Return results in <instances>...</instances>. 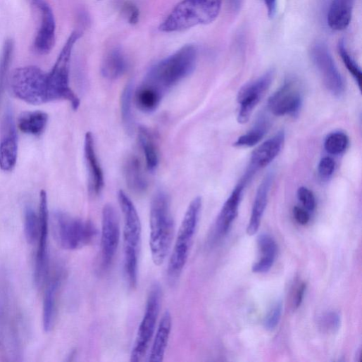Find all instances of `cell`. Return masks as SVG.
Wrapping results in <instances>:
<instances>
[{"mask_svg": "<svg viewBox=\"0 0 362 362\" xmlns=\"http://www.w3.org/2000/svg\"><path fill=\"white\" fill-rule=\"evenodd\" d=\"M297 198L304 209L313 212L316 208V199L313 192L308 189L301 187L297 191Z\"/></svg>", "mask_w": 362, "mask_h": 362, "instance_id": "f35d334b", "label": "cell"}, {"mask_svg": "<svg viewBox=\"0 0 362 362\" xmlns=\"http://www.w3.org/2000/svg\"><path fill=\"white\" fill-rule=\"evenodd\" d=\"M118 202L123 216L124 273L130 288L137 284L138 261L141 245L142 227L137 211L130 198L123 191L118 193Z\"/></svg>", "mask_w": 362, "mask_h": 362, "instance_id": "3957f363", "label": "cell"}, {"mask_svg": "<svg viewBox=\"0 0 362 362\" xmlns=\"http://www.w3.org/2000/svg\"><path fill=\"white\" fill-rule=\"evenodd\" d=\"M163 96L156 90L142 85L135 93V99L137 108L143 112L151 113L159 106Z\"/></svg>", "mask_w": 362, "mask_h": 362, "instance_id": "f1b7e54d", "label": "cell"}, {"mask_svg": "<svg viewBox=\"0 0 362 362\" xmlns=\"http://www.w3.org/2000/svg\"><path fill=\"white\" fill-rule=\"evenodd\" d=\"M39 217L40 227L35 280L37 286L42 287L49 274V212L48 196L45 191H42L40 194Z\"/></svg>", "mask_w": 362, "mask_h": 362, "instance_id": "5bb4252c", "label": "cell"}, {"mask_svg": "<svg viewBox=\"0 0 362 362\" xmlns=\"http://www.w3.org/2000/svg\"><path fill=\"white\" fill-rule=\"evenodd\" d=\"M303 100L300 82L296 79L289 78L269 98L268 107L276 116H295L301 108Z\"/></svg>", "mask_w": 362, "mask_h": 362, "instance_id": "8fae6325", "label": "cell"}, {"mask_svg": "<svg viewBox=\"0 0 362 362\" xmlns=\"http://www.w3.org/2000/svg\"><path fill=\"white\" fill-rule=\"evenodd\" d=\"M62 282V275L58 273L49 280L44 294L43 306V323L45 331L54 327L57 313L58 295Z\"/></svg>", "mask_w": 362, "mask_h": 362, "instance_id": "44dd1931", "label": "cell"}, {"mask_svg": "<svg viewBox=\"0 0 362 362\" xmlns=\"http://www.w3.org/2000/svg\"><path fill=\"white\" fill-rule=\"evenodd\" d=\"M127 70L126 58L119 49L111 50L104 58L101 65V74L108 80H117Z\"/></svg>", "mask_w": 362, "mask_h": 362, "instance_id": "4316f807", "label": "cell"}, {"mask_svg": "<svg viewBox=\"0 0 362 362\" xmlns=\"http://www.w3.org/2000/svg\"><path fill=\"white\" fill-rule=\"evenodd\" d=\"M49 116L46 113L36 111L23 113L18 119V127L24 133L41 135L46 128Z\"/></svg>", "mask_w": 362, "mask_h": 362, "instance_id": "484cf974", "label": "cell"}, {"mask_svg": "<svg viewBox=\"0 0 362 362\" xmlns=\"http://www.w3.org/2000/svg\"><path fill=\"white\" fill-rule=\"evenodd\" d=\"M349 145V137L341 132L330 134L324 142L325 151L331 155L342 154Z\"/></svg>", "mask_w": 362, "mask_h": 362, "instance_id": "d6a6232c", "label": "cell"}, {"mask_svg": "<svg viewBox=\"0 0 362 362\" xmlns=\"http://www.w3.org/2000/svg\"><path fill=\"white\" fill-rule=\"evenodd\" d=\"M15 44L13 39H7L4 45L0 56V104L5 91L8 72L14 52Z\"/></svg>", "mask_w": 362, "mask_h": 362, "instance_id": "f546056e", "label": "cell"}, {"mask_svg": "<svg viewBox=\"0 0 362 362\" xmlns=\"http://www.w3.org/2000/svg\"><path fill=\"white\" fill-rule=\"evenodd\" d=\"M258 246L262 254L261 259L252 266L256 273H266L273 267L277 251V246L272 237L262 234L258 237Z\"/></svg>", "mask_w": 362, "mask_h": 362, "instance_id": "d4e9b609", "label": "cell"}, {"mask_svg": "<svg viewBox=\"0 0 362 362\" xmlns=\"http://www.w3.org/2000/svg\"><path fill=\"white\" fill-rule=\"evenodd\" d=\"M138 138L145 156L147 168L153 171L158 164V154L154 137L146 127H140Z\"/></svg>", "mask_w": 362, "mask_h": 362, "instance_id": "83f0119b", "label": "cell"}, {"mask_svg": "<svg viewBox=\"0 0 362 362\" xmlns=\"http://www.w3.org/2000/svg\"><path fill=\"white\" fill-rule=\"evenodd\" d=\"M133 96V87L129 83L125 87L120 99L121 116L125 127L130 134L132 132L134 127V120L132 112V101Z\"/></svg>", "mask_w": 362, "mask_h": 362, "instance_id": "4dcf8cb0", "label": "cell"}, {"mask_svg": "<svg viewBox=\"0 0 362 362\" xmlns=\"http://www.w3.org/2000/svg\"><path fill=\"white\" fill-rule=\"evenodd\" d=\"M341 318L335 311H330L324 313L319 320L320 327L323 331L328 333H335L340 327Z\"/></svg>", "mask_w": 362, "mask_h": 362, "instance_id": "d590c367", "label": "cell"}, {"mask_svg": "<svg viewBox=\"0 0 362 362\" xmlns=\"http://www.w3.org/2000/svg\"><path fill=\"white\" fill-rule=\"evenodd\" d=\"M11 86L14 95L27 104L41 105L53 101L49 74L37 66L16 69Z\"/></svg>", "mask_w": 362, "mask_h": 362, "instance_id": "8992f818", "label": "cell"}, {"mask_svg": "<svg viewBox=\"0 0 362 362\" xmlns=\"http://www.w3.org/2000/svg\"><path fill=\"white\" fill-rule=\"evenodd\" d=\"M265 124L261 123L245 135L239 137L234 144V146L239 148L253 147L258 144L263 138L266 132Z\"/></svg>", "mask_w": 362, "mask_h": 362, "instance_id": "836d02e7", "label": "cell"}, {"mask_svg": "<svg viewBox=\"0 0 362 362\" xmlns=\"http://www.w3.org/2000/svg\"><path fill=\"white\" fill-rule=\"evenodd\" d=\"M293 215L295 220L301 225H306L310 220L308 211L306 209L294 207L293 209Z\"/></svg>", "mask_w": 362, "mask_h": 362, "instance_id": "60d3db41", "label": "cell"}, {"mask_svg": "<svg viewBox=\"0 0 362 362\" xmlns=\"http://www.w3.org/2000/svg\"><path fill=\"white\" fill-rule=\"evenodd\" d=\"M127 185L130 191L137 194L144 193L148 188L147 180L144 174L141 161L137 156H130L124 166Z\"/></svg>", "mask_w": 362, "mask_h": 362, "instance_id": "cb8c5ba5", "label": "cell"}, {"mask_svg": "<svg viewBox=\"0 0 362 362\" xmlns=\"http://www.w3.org/2000/svg\"><path fill=\"white\" fill-rule=\"evenodd\" d=\"M84 149L89 173V191L93 195L98 196L104 187V175L96 155L94 138L90 132L85 135Z\"/></svg>", "mask_w": 362, "mask_h": 362, "instance_id": "d6986e66", "label": "cell"}, {"mask_svg": "<svg viewBox=\"0 0 362 362\" xmlns=\"http://www.w3.org/2000/svg\"><path fill=\"white\" fill-rule=\"evenodd\" d=\"M18 154V138L13 113L8 108L0 135V168L11 171L16 166Z\"/></svg>", "mask_w": 362, "mask_h": 362, "instance_id": "2e32d148", "label": "cell"}, {"mask_svg": "<svg viewBox=\"0 0 362 362\" xmlns=\"http://www.w3.org/2000/svg\"><path fill=\"white\" fill-rule=\"evenodd\" d=\"M123 11L127 16L128 21L131 25H136L139 21V13L137 8L130 3H127L124 6Z\"/></svg>", "mask_w": 362, "mask_h": 362, "instance_id": "ab89813d", "label": "cell"}, {"mask_svg": "<svg viewBox=\"0 0 362 362\" xmlns=\"http://www.w3.org/2000/svg\"><path fill=\"white\" fill-rule=\"evenodd\" d=\"M267 8L268 15L273 18L276 15L277 0H263Z\"/></svg>", "mask_w": 362, "mask_h": 362, "instance_id": "7bdbcfd3", "label": "cell"}, {"mask_svg": "<svg viewBox=\"0 0 362 362\" xmlns=\"http://www.w3.org/2000/svg\"><path fill=\"white\" fill-rule=\"evenodd\" d=\"M354 0H332L327 13V24L335 31L346 30L351 22Z\"/></svg>", "mask_w": 362, "mask_h": 362, "instance_id": "7402d4cb", "label": "cell"}, {"mask_svg": "<svg viewBox=\"0 0 362 362\" xmlns=\"http://www.w3.org/2000/svg\"><path fill=\"white\" fill-rule=\"evenodd\" d=\"M32 8L38 14L39 23L33 47L40 55H46L54 49L56 43V20L53 11L46 0H28Z\"/></svg>", "mask_w": 362, "mask_h": 362, "instance_id": "9a60e30c", "label": "cell"}, {"mask_svg": "<svg viewBox=\"0 0 362 362\" xmlns=\"http://www.w3.org/2000/svg\"><path fill=\"white\" fill-rule=\"evenodd\" d=\"M335 168V163L330 157H323L318 166V173L323 181H327L332 176Z\"/></svg>", "mask_w": 362, "mask_h": 362, "instance_id": "74e56055", "label": "cell"}, {"mask_svg": "<svg viewBox=\"0 0 362 362\" xmlns=\"http://www.w3.org/2000/svg\"><path fill=\"white\" fill-rule=\"evenodd\" d=\"M82 33L73 32L65 44L50 73L49 79L53 101L64 100L69 101L74 110H77L80 100L70 87V68L73 50Z\"/></svg>", "mask_w": 362, "mask_h": 362, "instance_id": "ba28073f", "label": "cell"}, {"mask_svg": "<svg viewBox=\"0 0 362 362\" xmlns=\"http://www.w3.org/2000/svg\"><path fill=\"white\" fill-rule=\"evenodd\" d=\"M221 0H183L160 26L163 32L184 31L213 23L221 10Z\"/></svg>", "mask_w": 362, "mask_h": 362, "instance_id": "277c9868", "label": "cell"}, {"mask_svg": "<svg viewBox=\"0 0 362 362\" xmlns=\"http://www.w3.org/2000/svg\"><path fill=\"white\" fill-rule=\"evenodd\" d=\"M282 308V301H276L271 306L264 320V327L267 330L273 331L276 329L281 320Z\"/></svg>", "mask_w": 362, "mask_h": 362, "instance_id": "8d00e7d4", "label": "cell"}, {"mask_svg": "<svg viewBox=\"0 0 362 362\" xmlns=\"http://www.w3.org/2000/svg\"><path fill=\"white\" fill-rule=\"evenodd\" d=\"M39 227V214L31 206H27L25 211L24 231L26 239L30 244H33L38 241Z\"/></svg>", "mask_w": 362, "mask_h": 362, "instance_id": "1f68e13d", "label": "cell"}, {"mask_svg": "<svg viewBox=\"0 0 362 362\" xmlns=\"http://www.w3.org/2000/svg\"><path fill=\"white\" fill-rule=\"evenodd\" d=\"M201 197L194 199L180 226L174 246L168 261L166 275L173 285L180 278L189 260L202 210Z\"/></svg>", "mask_w": 362, "mask_h": 362, "instance_id": "5b68a950", "label": "cell"}, {"mask_svg": "<svg viewBox=\"0 0 362 362\" xmlns=\"http://www.w3.org/2000/svg\"><path fill=\"white\" fill-rule=\"evenodd\" d=\"M120 239V220L117 211L111 204L102 211L101 236V265L104 270L111 266L116 256Z\"/></svg>", "mask_w": 362, "mask_h": 362, "instance_id": "4fadbf2b", "label": "cell"}, {"mask_svg": "<svg viewBox=\"0 0 362 362\" xmlns=\"http://www.w3.org/2000/svg\"><path fill=\"white\" fill-rule=\"evenodd\" d=\"M275 70L270 69L259 78L248 82L239 90L237 102L239 104L237 120L246 124L250 120L254 109L269 89L275 77Z\"/></svg>", "mask_w": 362, "mask_h": 362, "instance_id": "7c38bea8", "label": "cell"}, {"mask_svg": "<svg viewBox=\"0 0 362 362\" xmlns=\"http://www.w3.org/2000/svg\"><path fill=\"white\" fill-rule=\"evenodd\" d=\"M338 52L349 73L352 75L359 89L361 87L362 75L360 68L349 54L344 41L338 44Z\"/></svg>", "mask_w": 362, "mask_h": 362, "instance_id": "e575fe53", "label": "cell"}, {"mask_svg": "<svg viewBox=\"0 0 362 362\" xmlns=\"http://www.w3.org/2000/svg\"><path fill=\"white\" fill-rule=\"evenodd\" d=\"M54 229L58 244L69 251L92 244L98 236V231L91 221L74 218L61 211L54 214Z\"/></svg>", "mask_w": 362, "mask_h": 362, "instance_id": "52a82bcc", "label": "cell"}, {"mask_svg": "<svg viewBox=\"0 0 362 362\" xmlns=\"http://www.w3.org/2000/svg\"><path fill=\"white\" fill-rule=\"evenodd\" d=\"M161 294L160 285L157 283L154 284L148 294L144 314L139 326L131 351L130 361L132 362L142 361L147 352L156 329Z\"/></svg>", "mask_w": 362, "mask_h": 362, "instance_id": "9c48e42d", "label": "cell"}, {"mask_svg": "<svg viewBox=\"0 0 362 362\" xmlns=\"http://www.w3.org/2000/svg\"><path fill=\"white\" fill-rule=\"evenodd\" d=\"M172 327L170 313L166 311L158 323L156 335L149 352L148 361L160 362L163 360Z\"/></svg>", "mask_w": 362, "mask_h": 362, "instance_id": "603a6c76", "label": "cell"}, {"mask_svg": "<svg viewBox=\"0 0 362 362\" xmlns=\"http://www.w3.org/2000/svg\"><path fill=\"white\" fill-rule=\"evenodd\" d=\"M274 175L268 173L260 184L255 197L250 223L247 227V234L254 236L259 230L263 216L266 209L269 194L273 186Z\"/></svg>", "mask_w": 362, "mask_h": 362, "instance_id": "ffe728a7", "label": "cell"}, {"mask_svg": "<svg viewBox=\"0 0 362 362\" xmlns=\"http://www.w3.org/2000/svg\"><path fill=\"white\" fill-rule=\"evenodd\" d=\"M197 58V49L193 45L185 46L153 66L142 85L163 96L168 89L194 71Z\"/></svg>", "mask_w": 362, "mask_h": 362, "instance_id": "6da1fadb", "label": "cell"}, {"mask_svg": "<svg viewBox=\"0 0 362 362\" xmlns=\"http://www.w3.org/2000/svg\"><path fill=\"white\" fill-rule=\"evenodd\" d=\"M285 140V133L281 130L254 151L249 166L242 179L246 185L259 170L268 166L276 158L283 147Z\"/></svg>", "mask_w": 362, "mask_h": 362, "instance_id": "e0dca14e", "label": "cell"}, {"mask_svg": "<svg viewBox=\"0 0 362 362\" xmlns=\"http://www.w3.org/2000/svg\"><path fill=\"white\" fill-rule=\"evenodd\" d=\"M310 56L326 89L334 96L341 97L345 90L344 79L327 46L321 42L316 43L311 46Z\"/></svg>", "mask_w": 362, "mask_h": 362, "instance_id": "30bf717a", "label": "cell"}, {"mask_svg": "<svg viewBox=\"0 0 362 362\" xmlns=\"http://www.w3.org/2000/svg\"><path fill=\"white\" fill-rule=\"evenodd\" d=\"M246 185L244 181L241 180L224 204L211 233L209 240L212 244L229 232L232 223L238 216L239 208Z\"/></svg>", "mask_w": 362, "mask_h": 362, "instance_id": "ac0fdd59", "label": "cell"}, {"mask_svg": "<svg viewBox=\"0 0 362 362\" xmlns=\"http://www.w3.org/2000/svg\"><path fill=\"white\" fill-rule=\"evenodd\" d=\"M306 289V285L304 282L301 283L297 288L294 298V307L295 308H298L301 306L304 297Z\"/></svg>", "mask_w": 362, "mask_h": 362, "instance_id": "b9f144b4", "label": "cell"}, {"mask_svg": "<svg viewBox=\"0 0 362 362\" xmlns=\"http://www.w3.org/2000/svg\"><path fill=\"white\" fill-rule=\"evenodd\" d=\"M174 222L168 196L159 191L154 196L150 208L149 246L156 266L166 260L173 239Z\"/></svg>", "mask_w": 362, "mask_h": 362, "instance_id": "7a4b0ae2", "label": "cell"}]
</instances>
